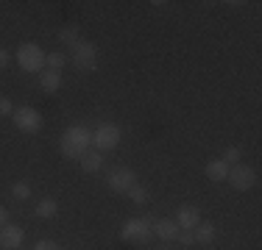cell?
<instances>
[{
    "label": "cell",
    "instance_id": "obj_7",
    "mask_svg": "<svg viewBox=\"0 0 262 250\" xmlns=\"http://www.w3.org/2000/svg\"><path fill=\"white\" fill-rule=\"evenodd\" d=\"M226 181L237 192H248V189H254V184H257V172H254V167H248V164H232L229 167Z\"/></svg>",
    "mask_w": 262,
    "mask_h": 250
},
{
    "label": "cell",
    "instance_id": "obj_20",
    "mask_svg": "<svg viewBox=\"0 0 262 250\" xmlns=\"http://www.w3.org/2000/svg\"><path fill=\"white\" fill-rule=\"evenodd\" d=\"M11 195H14V200H28L31 197V186L26 184V181H20V184L11 186Z\"/></svg>",
    "mask_w": 262,
    "mask_h": 250
},
{
    "label": "cell",
    "instance_id": "obj_16",
    "mask_svg": "<svg viewBox=\"0 0 262 250\" xmlns=\"http://www.w3.org/2000/svg\"><path fill=\"white\" fill-rule=\"evenodd\" d=\"M56 211H59V203L51 197H42L39 203H36V217H39V220H51V217H56Z\"/></svg>",
    "mask_w": 262,
    "mask_h": 250
},
{
    "label": "cell",
    "instance_id": "obj_13",
    "mask_svg": "<svg viewBox=\"0 0 262 250\" xmlns=\"http://www.w3.org/2000/svg\"><path fill=\"white\" fill-rule=\"evenodd\" d=\"M39 86L48 92V95H53V92L61 89V72H53V70H45L39 72Z\"/></svg>",
    "mask_w": 262,
    "mask_h": 250
},
{
    "label": "cell",
    "instance_id": "obj_4",
    "mask_svg": "<svg viewBox=\"0 0 262 250\" xmlns=\"http://www.w3.org/2000/svg\"><path fill=\"white\" fill-rule=\"evenodd\" d=\"M120 145V128L115 122H101L92 131V150L106 153V150H115Z\"/></svg>",
    "mask_w": 262,
    "mask_h": 250
},
{
    "label": "cell",
    "instance_id": "obj_6",
    "mask_svg": "<svg viewBox=\"0 0 262 250\" xmlns=\"http://www.w3.org/2000/svg\"><path fill=\"white\" fill-rule=\"evenodd\" d=\"M11 120H14L17 131H23V134H39L42 131V114L34 106H20V109H14Z\"/></svg>",
    "mask_w": 262,
    "mask_h": 250
},
{
    "label": "cell",
    "instance_id": "obj_23",
    "mask_svg": "<svg viewBox=\"0 0 262 250\" xmlns=\"http://www.w3.org/2000/svg\"><path fill=\"white\" fill-rule=\"evenodd\" d=\"M14 114V106H11L9 97H0V117H11Z\"/></svg>",
    "mask_w": 262,
    "mask_h": 250
},
{
    "label": "cell",
    "instance_id": "obj_3",
    "mask_svg": "<svg viewBox=\"0 0 262 250\" xmlns=\"http://www.w3.org/2000/svg\"><path fill=\"white\" fill-rule=\"evenodd\" d=\"M17 61H20L23 72H42L45 70V50L36 42H23L17 50Z\"/></svg>",
    "mask_w": 262,
    "mask_h": 250
},
{
    "label": "cell",
    "instance_id": "obj_11",
    "mask_svg": "<svg viewBox=\"0 0 262 250\" xmlns=\"http://www.w3.org/2000/svg\"><path fill=\"white\" fill-rule=\"evenodd\" d=\"M154 236H159L162 242H173L179 236L176 220H157V222H154Z\"/></svg>",
    "mask_w": 262,
    "mask_h": 250
},
{
    "label": "cell",
    "instance_id": "obj_8",
    "mask_svg": "<svg viewBox=\"0 0 262 250\" xmlns=\"http://www.w3.org/2000/svg\"><path fill=\"white\" fill-rule=\"evenodd\" d=\"M106 184H109V189L117 192V195H128V189L137 184V175H134V170H128V167H115V170L109 172V178H106Z\"/></svg>",
    "mask_w": 262,
    "mask_h": 250
},
{
    "label": "cell",
    "instance_id": "obj_10",
    "mask_svg": "<svg viewBox=\"0 0 262 250\" xmlns=\"http://www.w3.org/2000/svg\"><path fill=\"white\" fill-rule=\"evenodd\" d=\"M201 222V211L195 206H179V214H176V225L184 231H192L195 225Z\"/></svg>",
    "mask_w": 262,
    "mask_h": 250
},
{
    "label": "cell",
    "instance_id": "obj_21",
    "mask_svg": "<svg viewBox=\"0 0 262 250\" xmlns=\"http://www.w3.org/2000/svg\"><path fill=\"white\" fill-rule=\"evenodd\" d=\"M240 159H243V150H240V147H226V150H223V159H221V161H226V164L232 167V164H237Z\"/></svg>",
    "mask_w": 262,
    "mask_h": 250
},
{
    "label": "cell",
    "instance_id": "obj_9",
    "mask_svg": "<svg viewBox=\"0 0 262 250\" xmlns=\"http://www.w3.org/2000/svg\"><path fill=\"white\" fill-rule=\"evenodd\" d=\"M23 239H26V231L23 225H3L0 228V250H20Z\"/></svg>",
    "mask_w": 262,
    "mask_h": 250
},
{
    "label": "cell",
    "instance_id": "obj_28",
    "mask_svg": "<svg viewBox=\"0 0 262 250\" xmlns=\"http://www.w3.org/2000/svg\"><path fill=\"white\" fill-rule=\"evenodd\" d=\"M76 250H84V247H76Z\"/></svg>",
    "mask_w": 262,
    "mask_h": 250
},
{
    "label": "cell",
    "instance_id": "obj_24",
    "mask_svg": "<svg viewBox=\"0 0 262 250\" xmlns=\"http://www.w3.org/2000/svg\"><path fill=\"white\" fill-rule=\"evenodd\" d=\"M34 250H61V247L56 245L53 239H39V242H36V245H34Z\"/></svg>",
    "mask_w": 262,
    "mask_h": 250
},
{
    "label": "cell",
    "instance_id": "obj_1",
    "mask_svg": "<svg viewBox=\"0 0 262 250\" xmlns=\"http://www.w3.org/2000/svg\"><path fill=\"white\" fill-rule=\"evenodd\" d=\"M90 147H92V131L86 125H70L61 134V153L67 159H81Z\"/></svg>",
    "mask_w": 262,
    "mask_h": 250
},
{
    "label": "cell",
    "instance_id": "obj_19",
    "mask_svg": "<svg viewBox=\"0 0 262 250\" xmlns=\"http://www.w3.org/2000/svg\"><path fill=\"white\" fill-rule=\"evenodd\" d=\"M128 197L134 200L137 206H142V203L148 200V189H145V186H140V184H134V186L128 189Z\"/></svg>",
    "mask_w": 262,
    "mask_h": 250
},
{
    "label": "cell",
    "instance_id": "obj_12",
    "mask_svg": "<svg viewBox=\"0 0 262 250\" xmlns=\"http://www.w3.org/2000/svg\"><path fill=\"white\" fill-rule=\"evenodd\" d=\"M78 161H81V170L84 172H98L103 167V153H98V150H86Z\"/></svg>",
    "mask_w": 262,
    "mask_h": 250
},
{
    "label": "cell",
    "instance_id": "obj_27",
    "mask_svg": "<svg viewBox=\"0 0 262 250\" xmlns=\"http://www.w3.org/2000/svg\"><path fill=\"white\" fill-rule=\"evenodd\" d=\"M159 250H167V247H159Z\"/></svg>",
    "mask_w": 262,
    "mask_h": 250
},
{
    "label": "cell",
    "instance_id": "obj_5",
    "mask_svg": "<svg viewBox=\"0 0 262 250\" xmlns=\"http://www.w3.org/2000/svg\"><path fill=\"white\" fill-rule=\"evenodd\" d=\"M73 67L78 72H92L98 67V50L92 42H76L73 45Z\"/></svg>",
    "mask_w": 262,
    "mask_h": 250
},
{
    "label": "cell",
    "instance_id": "obj_14",
    "mask_svg": "<svg viewBox=\"0 0 262 250\" xmlns=\"http://www.w3.org/2000/svg\"><path fill=\"white\" fill-rule=\"evenodd\" d=\"M226 175H229V164H226V161H221V159L207 161V178H209V181L223 184V181H226Z\"/></svg>",
    "mask_w": 262,
    "mask_h": 250
},
{
    "label": "cell",
    "instance_id": "obj_22",
    "mask_svg": "<svg viewBox=\"0 0 262 250\" xmlns=\"http://www.w3.org/2000/svg\"><path fill=\"white\" fill-rule=\"evenodd\" d=\"M179 242H182L184 247H190V245H195V234L192 231H184V228H179V236H176Z\"/></svg>",
    "mask_w": 262,
    "mask_h": 250
},
{
    "label": "cell",
    "instance_id": "obj_2",
    "mask_svg": "<svg viewBox=\"0 0 262 250\" xmlns=\"http://www.w3.org/2000/svg\"><path fill=\"white\" fill-rule=\"evenodd\" d=\"M154 217H134V220H126L120 228V239L128 242V245H148L154 239Z\"/></svg>",
    "mask_w": 262,
    "mask_h": 250
},
{
    "label": "cell",
    "instance_id": "obj_18",
    "mask_svg": "<svg viewBox=\"0 0 262 250\" xmlns=\"http://www.w3.org/2000/svg\"><path fill=\"white\" fill-rule=\"evenodd\" d=\"M59 39L61 42H64V45H76V42H78V25H67V28H61L59 31Z\"/></svg>",
    "mask_w": 262,
    "mask_h": 250
},
{
    "label": "cell",
    "instance_id": "obj_26",
    "mask_svg": "<svg viewBox=\"0 0 262 250\" xmlns=\"http://www.w3.org/2000/svg\"><path fill=\"white\" fill-rule=\"evenodd\" d=\"M6 64H9V53H6V50L3 47H0V70H3V67Z\"/></svg>",
    "mask_w": 262,
    "mask_h": 250
},
{
    "label": "cell",
    "instance_id": "obj_15",
    "mask_svg": "<svg viewBox=\"0 0 262 250\" xmlns=\"http://www.w3.org/2000/svg\"><path fill=\"white\" fill-rule=\"evenodd\" d=\"M192 234H195V242H198V245H212V242H215V225L201 220L195 228H192Z\"/></svg>",
    "mask_w": 262,
    "mask_h": 250
},
{
    "label": "cell",
    "instance_id": "obj_25",
    "mask_svg": "<svg viewBox=\"0 0 262 250\" xmlns=\"http://www.w3.org/2000/svg\"><path fill=\"white\" fill-rule=\"evenodd\" d=\"M3 225H9V211L0 206V228H3Z\"/></svg>",
    "mask_w": 262,
    "mask_h": 250
},
{
    "label": "cell",
    "instance_id": "obj_17",
    "mask_svg": "<svg viewBox=\"0 0 262 250\" xmlns=\"http://www.w3.org/2000/svg\"><path fill=\"white\" fill-rule=\"evenodd\" d=\"M67 64V56L64 53H48L45 56V67L48 70H53V72H61V67Z\"/></svg>",
    "mask_w": 262,
    "mask_h": 250
}]
</instances>
